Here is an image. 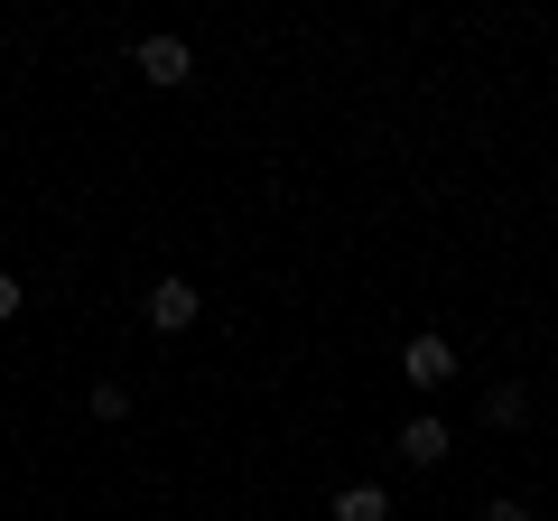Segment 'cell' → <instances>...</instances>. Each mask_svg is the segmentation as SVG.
Returning <instances> with one entry per match:
<instances>
[{
    "mask_svg": "<svg viewBox=\"0 0 558 521\" xmlns=\"http://www.w3.org/2000/svg\"><path fill=\"white\" fill-rule=\"evenodd\" d=\"M400 381H410V391H447V381H457V344L447 336H410L400 344Z\"/></svg>",
    "mask_w": 558,
    "mask_h": 521,
    "instance_id": "1",
    "label": "cell"
},
{
    "mask_svg": "<svg viewBox=\"0 0 558 521\" xmlns=\"http://www.w3.org/2000/svg\"><path fill=\"white\" fill-rule=\"evenodd\" d=\"M196 280H159L149 289V299H140V317H149V336H186V326H196Z\"/></svg>",
    "mask_w": 558,
    "mask_h": 521,
    "instance_id": "2",
    "label": "cell"
},
{
    "mask_svg": "<svg viewBox=\"0 0 558 521\" xmlns=\"http://www.w3.org/2000/svg\"><path fill=\"white\" fill-rule=\"evenodd\" d=\"M131 57H140V75L168 84V94H178V84H196V47H186V38H140Z\"/></svg>",
    "mask_w": 558,
    "mask_h": 521,
    "instance_id": "3",
    "label": "cell"
},
{
    "mask_svg": "<svg viewBox=\"0 0 558 521\" xmlns=\"http://www.w3.org/2000/svg\"><path fill=\"white\" fill-rule=\"evenodd\" d=\"M400 457H410V465H447V447H457V438H447V420H438V410H418V420H400Z\"/></svg>",
    "mask_w": 558,
    "mask_h": 521,
    "instance_id": "4",
    "label": "cell"
},
{
    "mask_svg": "<svg viewBox=\"0 0 558 521\" xmlns=\"http://www.w3.org/2000/svg\"><path fill=\"white\" fill-rule=\"evenodd\" d=\"M326 521H391V494H381V484H344Z\"/></svg>",
    "mask_w": 558,
    "mask_h": 521,
    "instance_id": "5",
    "label": "cell"
},
{
    "mask_svg": "<svg viewBox=\"0 0 558 521\" xmlns=\"http://www.w3.org/2000/svg\"><path fill=\"white\" fill-rule=\"evenodd\" d=\"M531 420V391H521V381H494V391H484V428H521Z\"/></svg>",
    "mask_w": 558,
    "mask_h": 521,
    "instance_id": "6",
    "label": "cell"
},
{
    "mask_svg": "<svg viewBox=\"0 0 558 521\" xmlns=\"http://www.w3.org/2000/svg\"><path fill=\"white\" fill-rule=\"evenodd\" d=\"M94 420H131V391L121 381H94Z\"/></svg>",
    "mask_w": 558,
    "mask_h": 521,
    "instance_id": "7",
    "label": "cell"
},
{
    "mask_svg": "<svg viewBox=\"0 0 558 521\" xmlns=\"http://www.w3.org/2000/svg\"><path fill=\"white\" fill-rule=\"evenodd\" d=\"M484 521H539V512H531L521 494H494V502H484Z\"/></svg>",
    "mask_w": 558,
    "mask_h": 521,
    "instance_id": "8",
    "label": "cell"
},
{
    "mask_svg": "<svg viewBox=\"0 0 558 521\" xmlns=\"http://www.w3.org/2000/svg\"><path fill=\"white\" fill-rule=\"evenodd\" d=\"M20 317V280H10V270H0V326Z\"/></svg>",
    "mask_w": 558,
    "mask_h": 521,
    "instance_id": "9",
    "label": "cell"
}]
</instances>
